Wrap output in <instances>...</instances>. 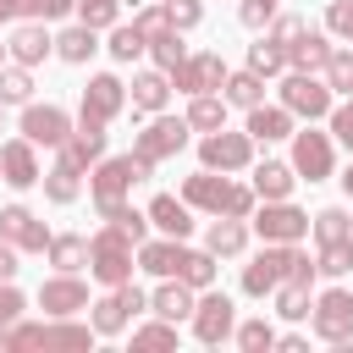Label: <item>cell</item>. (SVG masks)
Masks as SVG:
<instances>
[{
	"instance_id": "cell-45",
	"label": "cell",
	"mask_w": 353,
	"mask_h": 353,
	"mask_svg": "<svg viewBox=\"0 0 353 353\" xmlns=\"http://www.w3.org/2000/svg\"><path fill=\"white\" fill-rule=\"evenodd\" d=\"M28 99H33L28 66H0V105H28Z\"/></svg>"
},
{
	"instance_id": "cell-29",
	"label": "cell",
	"mask_w": 353,
	"mask_h": 353,
	"mask_svg": "<svg viewBox=\"0 0 353 353\" xmlns=\"http://www.w3.org/2000/svg\"><path fill=\"white\" fill-rule=\"evenodd\" d=\"M39 182H44V199H50V204H72V199L83 193V165H72L66 154H55V165H50Z\"/></svg>"
},
{
	"instance_id": "cell-11",
	"label": "cell",
	"mask_w": 353,
	"mask_h": 353,
	"mask_svg": "<svg viewBox=\"0 0 353 353\" xmlns=\"http://www.w3.org/2000/svg\"><path fill=\"white\" fill-rule=\"evenodd\" d=\"M287 259H292V243H265L248 265H243V292L248 298H270L287 276Z\"/></svg>"
},
{
	"instance_id": "cell-3",
	"label": "cell",
	"mask_w": 353,
	"mask_h": 353,
	"mask_svg": "<svg viewBox=\"0 0 353 353\" xmlns=\"http://www.w3.org/2000/svg\"><path fill=\"white\" fill-rule=\"evenodd\" d=\"M149 171H154V165H149V160H138L132 149H127V154H110V160L99 154V160H94V176H88L94 210H110V204H121V199H127V193H132V188H138Z\"/></svg>"
},
{
	"instance_id": "cell-10",
	"label": "cell",
	"mask_w": 353,
	"mask_h": 353,
	"mask_svg": "<svg viewBox=\"0 0 353 353\" xmlns=\"http://www.w3.org/2000/svg\"><path fill=\"white\" fill-rule=\"evenodd\" d=\"M309 320H314V336H325V342H353V292L347 287H331V292H320L314 303H309Z\"/></svg>"
},
{
	"instance_id": "cell-15",
	"label": "cell",
	"mask_w": 353,
	"mask_h": 353,
	"mask_svg": "<svg viewBox=\"0 0 353 353\" xmlns=\"http://www.w3.org/2000/svg\"><path fill=\"white\" fill-rule=\"evenodd\" d=\"M22 138H28L33 149H39V143H44V149H61V143L72 138V116H66L61 105H33V99H28V105H22Z\"/></svg>"
},
{
	"instance_id": "cell-32",
	"label": "cell",
	"mask_w": 353,
	"mask_h": 353,
	"mask_svg": "<svg viewBox=\"0 0 353 353\" xmlns=\"http://www.w3.org/2000/svg\"><path fill=\"white\" fill-rule=\"evenodd\" d=\"M94 50H99V39H94V28H88V22H72L66 33H55V55H61L66 66H83Z\"/></svg>"
},
{
	"instance_id": "cell-24",
	"label": "cell",
	"mask_w": 353,
	"mask_h": 353,
	"mask_svg": "<svg viewBox=\"0 0 353 353\" xmlns=\"http://www.w3.org/2000/svg\"><path fill=\"white\" fill-rule=\"evenodd\" d=\"M182 259H188V248H182V237H143L138 243V265L149 270V276H176L182 270Z\"/></svg>"
},
{
	"instance_id": "cell-17",
	"label": "cell",
	"mask_w": 353,
	"mask_h": 353,
	"mask_svg": "<svg viewBox=\"0 0 353 353\" xmlns=\"http://www.w3.org/2000/svg\"><path fill=\"white\" fill-rule=\"evenodd\" d=\"M0 237H6L17 254H44V243H50L44 221H39L28 204H6V210H0Z\"/></svg>"
},
{
	"instance_id": "cell-33",
	"label": "cell",
	"mask_w": 353,
	"mask_h": 353,
	"mask_svg": "<svg viewBox=\"0 0 353 353\" xmlns=\"http://www.w3.org/2000/svg\"><path fill=\"white\" fill-rule=\"evenodd\" d=\"M221 99H226V105H243V110H254V105L265 99V77H259V72H248V66H243V72H226V83H221Z\"/></svg>"
},
{
	"instance_id": "cell-60",
	"label": "cell",
	"mask_w": 353,
	"mask_h": 353,
	"mask_svg": "<svg viewBox=\"0 0 353 353\" xmlns=\"http://www.w3.org/2000/svg\"><path fill=\"white\" fill-rule=\"evenodd\" d=\"M0 55H6V44H0Z\"/></svg>"
},
{
	"instance_id": "cell-20",
	"label": "cell",
	"mask_w": 353,
	"mask_h": 353,
	"mask_svg": "<svg viewBox=\"0 0 353 353\" xmlns=\"http://www.w3.org/2000/svg\"><path fill=\"white\" fill-rule=\"evenodd\" d=\"M143 215H149V226L165 232V237H188V232H193V210H188V199H176V193H154Z\"/></svg>"
},
{
	"instance_id": "cell-40",
	"label": "cell",
	"mask_w": 353,
	"mask_h": 353,
	"mask_svg": "<svg viewBox=\"0 0 353 353\" xmlns=\"http://www.w3.org/2000/svg\"><path fill=\"white\" fill-rule=\"evenodd\" d=\"M232 336H237V347L243 353H265V347H276V325L259 314V320H243V325H232Z\"/></svg>"
},
{
	"instance_id": "cell-41",
	"label": "cell",
	"mask_w": 353,
	"mask_h": 353,
	"mask_svg": "<svg viewBox=\"0 0 353 353\" xmlns=\"http://www.w3.org/2000/svg\"><path fill=\"white\" fill-rule=\"evenodd\" d=\"M132 347L138 353H160V347H176V320H149L132 331Z\"/></svg>"
},
{
	"instance_id": "cell-44",
	"label": "cell",
	"mask_w": 353,
	"mask_h": 353,
	"mask_svg": "<svg viewBox=\"0 0 353 353\" xmlns=\"http://www.w3.org/2000/svg\"><path fill=\"white\" fill-rule=\"evenodd\" d=\"M314 270H320V276H347V270H353V237H342V243H320Z\"/></svg>"
},
{
	"instance_id": "cell-61",
	"label": "cell",
	"mask_w": 353,
	"mask_h": 353,
	"mask_svg": "<svg viewBox=\"0 0 353 353\" xmlns=\"http://www.w3.org/2000/svg\"><path fill=\"white\" fill-rule=\"evenodd\" d=\"M276 6H281V0H276Z\"/></svg>"
},
{
	"instance_id": "cell-42",
	"label": "cell",
	"mask_w": 353,
	"mask_h": 353,
	"mask_svg": "<svg viewBox=\"0 0 353 353\" xmlns=\"http://www.w3.org/2000/svg\"><path fill=\"white\" fill-rule=\"evenodd\" d=\"M320 77H325L331 94H353V50H331L325 66H320Z\"/></svg>"
},
{
	"instance_id": "cell-49",
	"label": "cell",
	"mask_w": 353,
	"mask_h": 353,
	"mask_svg": "<svg viewBox=\"0 0 353 353\" xmlns=\"http://www.w3.org/2000/svg\"><path fill=\"white\" fill-rule=\"evenodd\" d=\"M165 11H171V28L176 33H188V28L204 22V0H165Z\"/></svg>"
},
{
	"instance_id": "cell-7",
	"label": "cell",
	"mask_w": 353,
	"mask_h": 353,
	"mask_svg": "<svg viewBox=\"0 0 353 353\" xmlns=\"http://www.w3.org/2000/svg\"><path fill=\"white\" fill-rule=\"evenodd\" d=\"M292 171H298V182H325L331 171H336V143H331V132H314V127H292V160H287Z\"/></svg>"
},
{
	"instance_id": "cell-2",
	"label": "cell",
	"mask_w": 353,
	"mask_h": 353,
	"mask_svg": "<svg viewBox=\"0 0 353 353\" xmlns=\"http://www.w3.org/2000/svg\"><path fill=\"white\" fill-rule=\"evenodd\" d=\"M94 342V325H61V320H17V325H0V353H17V347H61V353H83Z\"/></svg>"
},
{
	"instance_id": "cell-55",
	"label": "cell",
	"mask_w": 353,
	"mask_h": 353,
	"mask_svg": "<svg viewBox=\"0 0 353 353\" xmlns=\"http://www.w3.org/2000/svg\"><path fill=\"white\" fill-rule=\"evenodd\" d=\"M303 28H309V22H303V17H270V39H276V44H281V50H287V44H292V39H298V33H303Z\"/></svg>"
},
{
	"instance_id": "cell-23",
	"label": "cell",
	"mask_w": 353,
	"mask_h": 353,
	"mask_svg": "<svg viewBox=\"0 0 353 353\" xmlns=\"http://www.w3.org/2000/svg\"><path fill=\"white\" fill-rule=\"evenodd\" d=\"M127 99H132V116H154V110H165V99H171V77L154 66V72H138L132 77V88H127Z\"/></svg>"
},
{
	"instance_id": "cell-52",
	"label": "cell",
	"mask_w": 353,
	"mask_h": 353,
	"mask_svg": "<svg viewBox=\"0 0 353 353\" xmlns=\"http://www.w3.org/2000/svg\"><path fill=\"white\" fill-rule=\"evenodd\" d=\"M314 276H320V270H314V259L292 243V259H287V276H281V281H303V287H314Z\"/></svg>"
},
{
	"instance_id": "cell-57",
	"label": "cell",
	"mask_w": 353,
	"mask_h": 353,
	"mask_svg": "<svg viewBox=\"0 0 353 353\" xmlns=\"http://www.w3.org/2000/svg\"><path fill=\"white\" fill-rule=\"evenodd\" d=\"M276 347H287V353H309V336H298V331H287V336H276Z\"/></svg>"
},
{
	"instance_id": "cell-53",
	"label": "cell",
	"mask_w": 353,
	"mask_h": 353,
	"mask_svg": "<svg viewBox=\"0 0 353 353\" xmlns=\"http://www.w3.org/2000/svg\"><path fill=\"white\" fill-rule=\"evenodd\" d=\"M270 17H276V0H243V6H237V22H243V28H265Z\"/></svg>"
},
{
	"instance_id": "cell-9",
	"label": "cell",
	"mask_w": 353,
	"mask_h": 353,
	"mask_svg": "<svg viewBox=\"0 0 353 353\" xmlns=\"http://www.w3.org/2000/svg\"><path fill=\"white\" fill-rule=\"evenodd\" d=\"M188 116H154L138 138H132V154L138 160H149V165H160V160H171V154H182L188 149Z\"/></svg>"
},
{
	"instance_id": "cell-48",
	"label": "cell",
	"mask_w": 353,
	"mask_h": 353,
	"mask_svg": "<svg viewBox=\"0 0 353 353\" xmlns=\"http://www.w3.org/2000/svg\"><path fill=\"white\" fill-rule=\"evenodd\" d=\"M132 28H138L143 39H160V33H171V11H165V0H154V6H143V11L132 17Z\"/></svg>"
},
{
	"instance_id": "cell-50",
	"label": "cell",
	"mask_w": 353,
	"mask_h": 353,
	"mask_svg": "<svg viewBox=\"0 0 353 353\" xmlns=\"http://www.w3.org/2000/svg\"><path fill=\"white\" fill-rule=\"evenodd\" d=\"M325 121H331V138H336L342 149H353V94H347L342 105H331V116H325Z\"/></svg>"
},
{
	"instance_id": "cell-13",
	"label": "cell",
	"mask_w": 353,
	"mask_h": 353,
	"mask_svg": "<svg viewBox=\"0 0 353 353\" xmlns=\"http://www.w3.org/2000/svg\"><path fill=\"white\" fill-rule=\"evenodd\" d=\"M188 320H193V336H199L204 347H215V342H226V336H232L237 309H232V298H226V292H210V287H204V298L193 303V314H188Z\"/></svg>"
},
{
	"instance_id": "cell-4",
	"label": "cell",
	"mask_w": 353,
	"mask_h": 353,
	"mask_svg": "<svg viewBox=\"0 0 353 353\" xmlns=\"http://www.w3.org/2000/svg\"><path fill=\"white\" fill-rule=\"evenodd\" d=\"M132 254H138L132 237H121L116 226H99L88 237V276L105 287H121V281H132Z\"/></svg>"
},
{
	"instance_id": "cell-12",
	"label": "cell",
	"mask_w": 353,
	"mask_h": 353,
	"mask_svg": "<svg viewBox=\"0 0 353 353\" xmlns=\"http://www.w3.org/2000/svg\"><path fill=\"white\" fill-rule=\"evenodd\" d=\"M199 160H204V171H243V165L254 160V138H248V132H226V127H215V132H204Z\"/></svg>"
},
{
	"instance_id": "cell-25",
	"label": "cell",
	"mask_w": 353,
	"mask_h": 353,
	"mask_svg": "<svg viewBox=\"0 0 353 353\" xmlns=\"http://www.w3.org/2000/svg\"><path fill=\"white\" fill-rule=\"evenodd\" d=\"M193 303H199V298H193V287H188V281H176V276H160V287L149 292V309H154L160 320H188V314H193Z\"/></svg>"
},
{
	"instance_id": "cell-59",
	"label": "cell",
	"mask_w": 353,
	"mask_h": 353,
	"mask_svg": "<svg viewBox=\"0 0 353 353\" xmlns=\"http://www.w3.org/2000/svg\"><path fill=\"white\" fill-rule=\"evenodd\" d=\"M0 127H6V105H0Z\"/></svg>"
},
{
	"instance_id": "cell-47",
	"label": "cell",
	"mask_w": 353,
	"mask_h": 353,
	"mask_svg": "<svg viewBox=\"0 0 353 353\" xmlns=\"http://www.w3.org/2000/svg\"><path fill=\"white\" fill-rule=\"evenodd\" d=\"M149 55H154V66H160V72H171V66H176V61L188 55V44H182V33L171 28V33H160V39H149Z\"/></svg>"
},
{
	"instance_id": "cell-43",
	"label": "cell",
	"mask_w": 353,
	"mask_h": 353,
	"mask_svg": "<svg viewBox=\"0 0 353 353\" xmlns=\"http://www.w3.org/2000/svg\"><path fill=\"white\" fill-rule=\"evenodd\" d=\"M276 314L281 320H309V287L303 281H281L276 287Z\"/></svg>"
},
{
	"instance_id": "cell-46",
	"label": "cell",
	"mask_w": 353,
	"mask_h": 353,
	"mask_svg": "<svg viewBox=\"0 0 353 353\" xmlns=\"http://www.w3.org/2000/svg\"><path fill=\"white\" fill-rule=\"evenodd\" d=\"M72 11H77V22H88V28L99 33V28H116V17H121V0H77Z\"/></svg>"
},
{
	"instance_id": "cell-19",
	"label": "cell",
	"mask_w": 353,
	"mask_h": 353,
	"mask_svg": "<svg viewBox=\"0 0 353 353\" xmlns=\"http://www.w3.org/2000/svg\"><path fill=\"white\" fill-rule=\"evenodd\" d=\"M39 176H44V171H39V154H33L28 138L0 143V182H11V188H33Z\"/></svg>"
},
{
	"instance_id": "cell-18",
	"label": "cell",
	"mask_w": 353,
	"mask_h": 353,
	"mask_svg": "<svg viewBox=\"0 0 353 353\" xmlns=\"http://www.w3.org/2000/svg\"><path fill=\"white\" fill-rule=\"evenodd\" d=\"M39 309H44V314H55V320H66V314L88 309V281H77V270L50 276V281L39 287Z\"/></svg>"
},
{
	"instance_id": "cell-51",
	"label": "cell",
	"mask_w": 353,
	"mask_h": 353,
	"mask_svg": "<svg viewBox=\"0 0 353 353\" xmlns=\"http://www.w3.org/2000/svg\"><path fill=\"white\" fill-rule=\"evenodd\" d=\"M325 28L353 44V0H331V6H325Z\"/></svg>"
},
{
	"instance_id": "cell-28",
	"label": "cell",
	"mask_w": 353,
	"mask_h": 353,
	"mask_svg": "<svg viewBox=\"0 0 353 353\" xmlns=\"http://www.w3.org/2000/svg\"><path fill=\"white\" fill-rule=\"evenodd\" d=\"M204 248H210L215 259L243 254V248H248V226H243V215H215V221H210V232H204Z\"/></svg>"
},
{
	"instance_id": "cell-56",
	"label": "cell",
	"mask_w": 353,
	"mask_h": 353,
	"mask_svg": "<svg viewBox=\"0 0 353 353\" xmlns=\"http://www.w3.org/2000/svg\"><path fill=\"white\" fill-rule=\"evenodd\" d=\"M11 276H17V248L0 237V281H11Z\"/></svg>"
},
{
	"instance_id": "cell-1",
	"label": "cell",
	"mask_w": 353,
	"mask_h": 353,
	"mask_svg": "<svg viewBox=\"0 0 353 353\" xmlns=\"http://www.w3.org/2000/svg\"><path fill=\"white\" fill-rule=\"evenodd\" d=\"M182 199H188V210H204V215H243V221L254 215V188L226 182L215 171H193L182 182Z\"/></svg>"
},
{
	"instance_id": "cell-26",
	"label": "cell",
	"mask_w": 353,
	"mask_h": 353,
	"mask_svg": "<svg viewBox=\"0 0 353 353\" xmlns=\"http://www.w3.org/2000/svg\"><path fill=\"white\" fill-rule=\"evenodd\" d=\"M331 50H336V44H331L325 33H314V28H303V33H298V39L287 44V72H320Z\"/></svg>"
},
{
	"instance_id": "cell-39",
	"label": "cell",
	"mask_w": 353,
	"mask_h": 353,
	"mask_svg": "<svg viewBox=\"0 0 353 353\" xmlns=\"http://www.w3.org/2000/svg\"><path fill=\"white\" fill-rule=\"evenodd\" d=\"M105 50H110V55H116V61L127 66V61H138V55L149 50V39H143V33L132 28V22H116V28H110V44H105Z\"/></svg>"
},
{
	"instance_id": "cell-27",
	"label": "cell",
	"mask_w": 353,
	"mask_h": 353,
	"mask_svg": "<svg viewBox=\"0 0 353 353\" xmlns=\"http://www.w3.org/2000/svg\"><path fill=\"white\" fill-rule=\"evenodd\" d=\"M55 154H66L72 165H94V160L105 154V127H99V121H83V116H77L72 138H66V143H61Z\"/></svg>"
},
{
	"instance_id": "cell-35",
	"label": "cell",
	"mask_w": 353,
	"mask_h": 353,
	"mask_svg": "<svg viewBox=\"0 0 353 353\" xmlns=\"http://www.w3.org/2000/svg\"><path fill=\"white\" fill-rule=\"evenodd\" d=\"M309 232H314V243H342V237H353V215H347L342 204H325V210L309 221Z\"/></svg>"
},
{
	"instance_id": "cell-37",
	"label": "cell",
	"mask_w": 353,
	"mask_h": 353,
	"mask_svg": "<svg viewBox=\"0 0 353 353\" xmlns=\"http://www.w3.org/2000/svg\"><path fill=\"white\" fill-rule=\"evenodd\" d=\"M99 215H105V226H116V232H121V237H132V243H143V237H149V215H143V210H132L127 199H121V204H110V210H99Z\"/></svg>"
},
{
	"instance_id": "cell-30",
	"label": "cell",
	"mask_w": 353,
	"mask_h": 353,
	"mask_svg": "<svg viewBox=\"0 0 353 353\" xmlns=\"http://www.w3.org/2000/svg\"><path fill=\"white\" fill-rule=\"evenodd\" d=\"M292 188H298V171H292L287 160L254 165V199H292Z\"/></svg>"
},
{
	"instance_id": "cell-38",
	"label": "cell",
	"mask_w": 353,
	"mask_h": 353,
	"mask_svg": "<svg viewBox=\"0 0 353 353\" xmlns=\"http://www.w3.org/2000/svg\"><path fill=\"white\" fill-rule=\"evenodd\" d=\"M248 72H259V77H276V72H287V50L265 33L259 44H248Z\"/></svg>"
},
{
	"instance_id": "cell-14",
	"label": "cell",
	"mask_w": 353,
	"mask_h": 353,
	"mask_svg": "<svg viewBox=\"0 0 353 353\" xmlns=\"http://www.w3.org/2000/svg\"><path fill=\"white\" fill-rule=\"evenodd\" d=\"M127 110V83L116 77V72H99V77H88V88H83V105H77V116L83 121H110V116H121Z\"/></svg>"
},
{
	"instance_id": "cell-36",
	"label": "cell",
	"mask_w": 353,
	"mask_h": 353,
	"mask_svg": "<svg viewBox=\"0 0 353 353\" xmlns=\"http://www.w3.org/2000/svg\"><path fill=\"white\" fill-rule=\"evenodd\" d=\"M215 254L210 248H188V259H182V270H176V281H188L193 292H204V287H215Z\"/></svg>"
},
{
	"instance_id": "cell-16",
	"label": "cell",
	"mask_w": 353,
	"mask_h": 353,
	"mask_svg": "<svg viewBox=\"0 0 353 353\" xmlns=\"http://www.w3.org/2000/svg\"><path fill=\"white\" fill-rule=\"evenodd\" d=\"M254 232L265 243H298V237H309V215L287 199H265V210L254 215Z\"/></svg>"
},
{
	"instance_id": "cell-54",
	"label": "cell",
	"mask_w": 353,
	"mask_h": 353,
	"mask_svg": "<svg viewBox=\"0 0 353 353\" xmlns=\"http://www.w3.org/2000/svg\"><path fill=\"white\" fill-rule=\"evenodd\" d=\"M22 309H28V298H22L11 281H0V325H17V320H22Z\"/></svg>"
},
{
	"instance_id": "cell-21",
	"label": "cell",
	"mask_w": 353,
	"mask_h": 353,
	"mask_svg": "<svg viewBox=\"0 0 353 353\" xmlns=\"http://www.w3.org/2000/svg\"><path fill=\"white\" fill-rule=\"evenodd\" d=\"M243 132H248L254 143H281V138H292V110L259 99V105L248 110V127H243Z\"/></svg>"
},
{
	"instance_id": "cell-58",
	"label": "cell",
	"mask_w": 353,
	"mask_h": 353,
	"mask_svg": "<svg viewBox=\"0 0 353 353\" xmlns=\"http://www.w3.org/2000/svg\"><path fill=\"white\" fill-rule=\"evenodd\" d=\"M342 188H347V199H353V165H347V171H342Z\"/></svg>"
},
{
	"instance_id": "cell-6",
	"label": "cell",
	"mask_w": 353,
	"mask_h": 353,
	"mask_svg": "<svg viewBox=\"0 0 353 353\" xmlns=\"http://www.w3.org/2000/svg\"><path fill=\"white\" fill-rule=\"evenodd\" d=\"M281 105H287L292 116L325 121V116H331V105H336V94L325 88V77H320V72H287V77H281Z\"/></svg>"
},
{
	"instance_id": "cell-31",
	"label": "cell",
	"mask_w": 353,
	"mask_h": 353,
	"mask_svg": "<svg viewBox=\"0 0 353 353\" xmlns=\"http://www.w3.org/2000/svg\"><path fill=\"white\" fill-rule=\"evenodd\" d=\"M44 254H50L55 270H83V265H88V237H83V232H55V237L44 243Z\"/></svg>"
},
{
	"instance_id": "cell-34",
	"label": "cell",
	"mask_w": 353,
	"mask_h": 353,
	"mask_svg": "<svg viewBox=\"0 0 353 353\" xmlns=\"http://www.w3.org/2000/svg\"><path fill=\"white\" fill-rule=\"evenodd\" d=\"M188 127H193V132H215V127H226V99H221V94H193V105H188Z\"/></svg>"
},
{
	"instance_id": "cell-22",
	"label": "cell",
	"mask_w": 353,
	"mask_h": 353,
	"mask_svg": "<svg viewBox=\"0 0 353 353\" xmlns=\"http://www.w3.org/2000/svg\"><path fill=\"white\" fill-rule=\"evenodd\" d=\"M6 50H11V61H17V66H39L44 55H55V39H50V28H44V22H22V28L11 33V44H6Z\"/></svg>"
},
{
	"instance_id": "cell-5",
	"label": "cell",
	"mask_w": 353,
	"mask_h": 353,
	"mask_svg": "<svg viewBox=\"0 0 353 353\" xmlns=\"http://www.w3.org/2000/svg\"><path fill=\"white\" fill-rule=\"evenodd\" d=\"M171 88L176 94H221V83H226V61H221V50H199V55H182L171 72Z\"/></svg>"
},
{
	"instance_id": "cell-8",
	"label": "cell",
	"mask_w": 353,
	"mask_h": 353,
	"mask_svg": "<svg viewBox=\"0 0 353 353\" xmlns=\"http://www.w3.org/2000/svg\"><path fill=\"white\" fill-rule=\"evenodd\" d=\"M94 314H88V325H94V336H116V331H127L132 325V314H143L149 309V298L132 287V281H121V287H110L99 303H88Z\"/></svg>"
}]
</instances>
